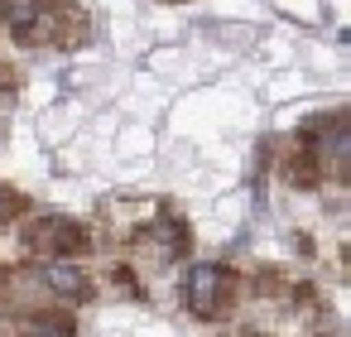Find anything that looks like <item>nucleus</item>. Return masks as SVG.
<instances>
[{"instance_id": "nucleus-1", "label": "nucleus", "mask_w": 351, "mask_h": 337, "mask_svg": "<svg viewBox=\"0 0 351 337\" xmlns=\"http://www.w3.org/2000/svg\"><path fill=\"white\" fill-rule=\"evenodd\" d=\"M0 20L10 25L15 39L44 44L58 34V0H0Z\"/></svg>"}, {"instance_id": "nucleus-2", "label": "nucleus", "mask_w": 351, "mask_h": 337, "mask_svg": "<svg viewBox=\"0 0 351 337\" xmlns=\"http://www.w3.org/2000/svg\"><path fill=\"white\" fill-rule=\"evenodd\" d=\"M231 289H236V279H231V270H221V265H193L188 279H183V299H188V308H193L197 318L221 313V308L231 303Z\"/></svg>"}, {"instance_id": "nucleus-3", "label": "nucleus", "mask_w": 351, "mask_h": 337, "mask_svg": "<svg viewBox=\"0 0 351 337\" xmlns=\"http://www.w3.org/2000/svg\"><path fill=\"white\" fill-rule=\"evenodd\" d=\"M25 241H29L34 251H44V255L63 260V255H73V251L87 246V231H82L73 217H39V222L25 231Z\"/></svg>"}, {"instance_id": "nucleus-4", "label": "nucleus", "mask_w": 351, "mask_h": 337, "mask_svg": "<svg viewBox=\"0 0 351 337\" xmlns=\"http://www.w3.org/2000/svg\"><path fill=\"white\" fill-rule=\"evenodd\" d=\"M44 284H49L58 299H87V294H92L87 275H82L77 265H68V260H49V265H44Z\"/></svg>"}, {"instance_id": "nucleus-5", "label": "nucleus", "mask_w": 351, "mask_h": 337, "mask_svg": "<svg viewBox=\"0 0 351 337\" xmlns=\"http://www.w3.org/2000/svg\"><path fill=\"white\" fill-rule=\"evenodd\" d=\"M317 159L322 164H332L337 174H346V126H341V116L332 121V130L317 140Z\"/></svg>"}, {"instance_id": "nucleus-6", "label": "nucleus", "mask_w": 351, "mask_h": 337, "mask_svg": "<svg viewBox=\"0 0 351 337\" xmlns=\"http://www.w3.org/2000/svg\"><path fill=\"white\" fill-rule=\"evenodd\" d=\"M73 318L68 313H34L29 318V337H73Z\"/></svg>"}, {"instance_id": "nucleus-7", "label": "nucleus", "mask_w": 351, "mask_h": 337, "mask_svg": "<svg viewBox=\"0 0 351 337\" xmlns=\"http://www.w3.org/2000/svg\"><path fill=\"white\" fill-rule=\"evenodd\" d=\"M159 236H164V241H159V251H169V255H183V251H188V231H183V226L164 222V226H159Z\"/></svg>"}, {"instance_id": "nucleus-8", "label": "nucleus", "mask_w": 351, "mask_h": 337, "mask_svg": "<svg viewBox=\"0 0 351 337\" xmlns=\"http://www.w3.org/2000/svg\"><path fill=\"white\" fill-rule=\"evenodd\" d=\"M20 212H25V198L0 183V222H10V217H20Z\"/></svg>"}]
</instances>
